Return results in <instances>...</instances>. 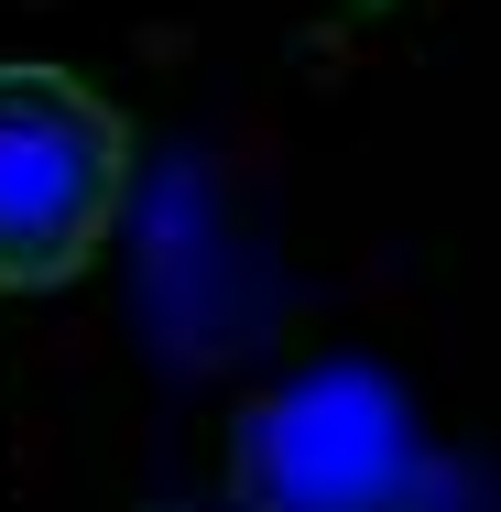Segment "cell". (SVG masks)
I'll return each instance as SVG.
<instances>
[{"instance_id":"cell-2","label":"cell","mask_w":501,"mask_h":512,"mask_svg":"<svg viewBox=\"0 0 501 512\" xmlns=\"http://www.w3.org/2000/svg\"><path fill=\"white\" fill-rule=\"evenodd\" d=\"M131 197V120L44 55H0V284L44 295L99 262Z\"/></svg>"},{"instance_id":"cell-1","label":"cell","mask_w":501,"mask_h":512,"mask_svg":"<svg viewBox=\"0 0 501 512\" xmlns=\"http://www.w3.org/2000/svg\"><path fill=\"white\" fill-rule=\"evenodd\" d=\"M229 502L240 512H414L425 502V425L393 371L316 360L262 382L229 425Z\"/></svg>"}]
</instances>
